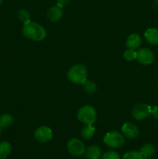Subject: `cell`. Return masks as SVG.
Masks as SVG:
<instances>
[{
    "label": "cell",
    "instance_id": "cell-10",
    "mask_svg": "<svg viewBox=\"0 0 158 159\" xmlns=\"http://www.w3.org/2000/svg\"><path fill=\"white\" fill-rule=\"evenodd\" d=\"M47 17L51 22H57L63 17L62 8L58 6H51L47 11Z\"/></svg>",
    "mask_w": 158,
    "mask_h": 159
},
{
    "label": "cell",
    "instance_id": "cell-19",
    "mask_svg": "<svg viewBox=\"0 0 158 159\" xmlns=\"http://www.w3.org/2000/svg\"><path fill=\"white\" fill-rule=\"evenodd\" d=\"M17 17H18V19L20 21L24 23L25 22L30 20V13H29V12L27 9H22L17 13Z\"/></svg>",
    "mask_w": 158,
    "mask_h": 159
},
{
    "label": "cell",
    "instance_id": "cell-2",
    "mask_svg": "<svg viewBox=\"0 0 158 159\" xmlns=\"http://www.w3.org/2000/svg\"><path fill=\"white\" fill-rule=\"evenodd\" d=\"M68 79L74 84H83L87 80L88 70L85 65L77 64L71 67L68 71Z\"/></svg>",
    "mask_w": 158,
    "mask_h": 159
},
{
    "label": "cell",
    "instance_id": "cell-12",
    "mask_svg": "<svg viewBox=\"0 0 158 159\" xmlns=\"http://www.w3.org/2000/svg\"><path fill=\"white\" fill-rule=\"evenodd\" d=\"M146 40L152 45L158 44V29L157 28H149L144 34Z\"/></svg>",
    "mask_w": 158,
    "mask_h": 159
},
{
    "label": "cell",
    "instance_id": "cell-7",
    "mask_svg": "<svg viewBox=\"0 0 158 159\" xmlns=\"http://www.w3.org/2000/svg\"><path fill=\"white\" fill-rule=\"evenodd\" d=\"M136 59L140 64L144 65H150L154 61V54L149 48H140L136 51Z\"/></svg>",
    "mask_w": 158,
    "mask_h": 159
},
{
    "label": "cell",
    "instance_id": "cell-18",
    "mask_svg": "<svg viewBox=\"0 0 158 159\" xmlns=\"http://www.w3.org/2000/svg\"><path fill=\"white\" fill-rule=\"evenodd\" d=\"M82 85L85 92L88 94H94L97 91V85L92 81L86 80Z\"/></svg>",
    "mask_w": 158,
    "mask_h": 159
},
{
    "label": "cell",
    "instance_id": "cell-14",
    "mask_svg": "<svg viewBox=\"0 0 158 159\" xmlns=\"http://www.w3.org/2000/svg\"><path fill=\"white\" fill-rule=\"evenodd\" d=\"M155 152H156L155 147L152 144H150V143L144 144L140 148V151H139V152L142 155V156L143 157V158H150V157H152L154 155Z\"/></svg>",
    "mask_w": 158,
    "mask_h": 159
},
{
    "label": "cell",
    "instance_id": "cell-15",
    "mask_svg": "<svg viewBox=\"0 0 158 159\" xmlns=\"http://www.w3.org/2000/svg\"><path fill=\"white\" fill-rule=\"evenodd\" d=\"M12 146L9 142H0V159H6L10 155Z\"/></svg>",
    "mask_w": 158,
    "mask_h": 159
},
{
    "label": "cell",
    "instance_id": "cell-17",
    "mask_svg": "<svg viewBox=\"0 0 158 159\" xmlns=\"http://www.w3.org/2000/svg\"><path fill=\"white\" fill-rule=\"evenodd\" d=\"M14 119L12 116L9 113H5L0 116V125L4 127H9L13 124Z\"/></svg>",
    "mask_w": 158,
    "mask_h": 159
},
{
    "label": "cell",
    "instance_id": "cell-1",
    "mask_svg": "<svg viewBox=\"0 0 158 159\" xmlns=\"http://www.w3.org/2000/svg\"><path fill=\"white\" fill-rule=\"evenodd\" d=\"M23 34L26 38L33 41H41L46 36L44 27L31 20H28L23 23Z\"/></svg>",
    "mask_w": 158,
    "mask_h": 159
},
{
    "label": "cell",
    "instance_id": "cell-22",
    "mask_svg": "<svg viewBox=\"0 0 158 159\" xmlns=\"http://www.w3.org/2000/svg\"><path fill=\"white\" fill-rule=\"evenodd\" d=\"M102 159H120L119 154L114 151H107L102 155Z\"/></svg>",
    "mask_w": 158,
    "mask_h": 159
},
{
    "label": "cell",
    "instance_id": "cell-13",
    "mask_svg": "<svg viewBox=\"0 0 158 159\" xmlns=\"http://www.w3.org/2000/svg\"><path fill=\"white\" fill-rule=\"evenodd\" d=\"M101 148L96 145L90 146L85 152V157L88 159H99L101 156Z\"/></svg>",
    "mask_w": 158,
    "mask_h": 159
},
{
    "label": "cell",
    "instance_id": "cell-23",
    "mask_svg": "<svg viewBox=\"0 0 158 159\" xmlns=\"http://www.w3.org/2000/svg\"><path fill=\"white\" fill-rule=\"evenodd\" d=\"M150 115L153 116V119L158 120V107H151V111H150Z\"/></svg>",
    "mask_w": 158,
    "mask_h": 159
},
{
    "label": "cell",
    "instance_id": "cell-26",
    "mask_svg": "<svg viewBox=\"0 0 158 159\" xmlns=\"http://www.w3.org/2000/svg\"><path fill=\"white\" fill-rule=\"evenodd\" d=\"M2 1H3V0H0V6H1V5L2 4Z\"/></svg>",
    "mask_w": 158,
    "mask_h": 159
},
{
    "label": "cell",
    "instance_id": "cell-20",
    "mask_svg": "<svg viewBox=\"0 0 158 159\" xmlns=\"http://www.w3.org/2000/svg\"><path fill=\"white\" fill-rule=\"evenodd\" d=\"M122 159H143V157L139 152L136 151H130L126 152L122 157Z\"/></svg>",
    "mask_w": 158,
    "mask_h": 159
},
{
    "label": "cell",
    "instance_id": "cell-4",
    "mask_svg": "<svg viewBox=\"0 0 158 159\" xmlns=\"http://www.w3.org/2000/svg\"><path fill=\"white\" fill-rule=\"evenodd\" d=\"M103 141L108 147L112 148H119L125 143V138L122 134L116 130H112L108 132L105 135Z\"/></svg>",
    "mask_w": 158,
    "mask_h": 159
},
{
    "label": "cell",
    "instance_id": "cell-11",
    "mask_svg": "<svg viewBox=\"0 0 158 159\" xmlns=\"http://www.w3.org/2000/svg\"><path fill=\"white\" fill-rule=\"evenodd\" d=\"M141 43H142V39L140 36L137 34H133L129 36L125 44L129 49L136 50L140 47Z\"/></svg>",
    "mask_w": 158,
    "mask_h": 159
},
{
    "label": "cell",
    "instance_id": "cell-24",
    "mask_svg": "<svg viewBox=\"0 0 158 159\" xmlns=\"http://www.w3.org/2000/svg\"><path fill=\"white\" fill-rule=\"evenodd\" d=\"M70 0H57V6H60V8H63L64 6H67Z\"/></svg>",
    "mask_w": 158,
    "mask_h": 159
},
{
    "label": "cell",
    "instance_id": "cell-16",
    "mask_svg": "<svg viewBox=\"0 0 158 159\" xmlns=\"http://www.w3.org/2000/svg\"><path fill=\"white\" fill-rule=\"evenodd\" d=\"M94 132H95V127L93 126V124H86V126L82 128L81 134L84 139L88 140L92 138Z\"/></svg>",
    "mask_w": 158,
    "mask_h": 159
},
{
    "label": "cell",
    "instance_id": "cell-3",
    "mask_svg": "<svg viewBox=\"0 0 158 159\" xmlns=\"http://www.w3.org/2000/svg\"><path fill=\"white\" fill-rule=\"evenodd\" d=\"M95 109L90 105L83 106L77 112V119L85 124H93L96 121Z\"/></svg>",
    "mask_w": 158,
    "mask_h": 159
},
{
    "label": "cell",
    "instance_id": "cell-21",
    "mask_svg": "<svg viewBox=\"0 0 158 159\" xmlns=\"http://www.w3.org/2000/svg\"><path fill=\"white\" fill-rule=\"evenodd\" d=\"M136 56H137V53L135 50L133 49H127L126 51L124 52L123 57L128 61H132L136 59Z\"/></svg>",
    "mask_w": 158,
    "mask_h": 159
},
{
    "label": "cell",
    "instance_id": "cell-6",
    "mask_svg": "<svg viewBox=\"0 0 158 159\" xmlns=\"http://www.w3.org/2000/svg\"><path fill=\"white\" fill-rule=\"evenodd\" d=\"M68 152L73 156H81L85 152V147L84 143L77 138H71L67 144Z\"/></svg>",
    "mask_w": 158,
    "mask_h": 159
},
{
    "label": "cell",
    "instance_id": "cell-28",
    "mask_svg": "<svg viewBox=\"0 0 158 159\" xmlns=\"http://www.w3.org/2000/svg\"><path fill=\"white\" fill-rule=\"evenodd\" d=\"M143 159H148V158H143Z\"/></svg>",
    "mask_w": 158,
    "mask_h": 159
},
{
    "label": "cell",
    "instance_id": "cell-25",
    "mask_svg": "<svg viewBox=\"0 0 158 159\" xmlns=\"http://www.w3.org/2000/svg\"><path fill=\"white\" fill-rule=\"evenodd\" d=\"M2 128H3V127H2L1 125H0V133H1V131H2Z\"/></svg>",
    "mask_w": 158,
    "mask_h": 159
},
{
    "label": "cell",
    "instance_id": "cell-27",
    "mask_svg": "<svg viewBox=\"0 0 158 159\" xmlns=\"http://www.w3.org/2000/svg\"><path fill=\"white\" fill-rule=\"evenodd\" d=\"M155 2H157L158 3V0H154Z\"/></svg>",
    "mask_w": 158,
    "mask_h": 159
},
{
    "label": "cell",
    "instance_id": "cell-9",
    "mask_svg": "<svg viewBox=\"0 0 158 159\" xmlns=\"http://www.w3.org/2000/svg\"><path fill=\"white\" fill-rule=\"evenodd\" d=\"M122 134L129 139H135L139 134V130L136 124L133 123H125L122 127Z\"/></svg>",
    "mask_w": 158,
    "mask_h": 159
},
{
    "label": "cell",
    "instance_id": "cell-8",
    "mask_svg": "<svg viewBox=\"0 0 158 159\" xmlns=\"http://www.w3.org/2000/svg\"><path fill=\"white\" fill-rule=\"evenodd\" d=\"M53 132L50 127L42 126L38 127L34 132V138L38 142L46 143L52 139Z\"/></svg>",
    "mask_w": 158,
    "mask_h": 159
},
{
    "label": "cell",
    "instance_id": "cell-5",
    "mask_svg": "<svg viewBox=\"0 0 158 159\" xmlns=\"http://www.w3.org/2000/svg\"><path fill=\"white\" fill-rule=\"evenodd\" d=\"M151 107L146 103H137L132 109V116L136 120H143L150 115Z\"/></svg>",
    "mask_w": 158,
    "mask_h": 159
}]
</instances>
